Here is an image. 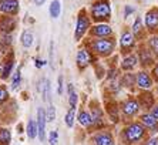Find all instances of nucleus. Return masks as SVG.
I'll list each match as a JSON object with an SVG mask.
<instances>
[{
  "instance_id": "nucleus-33",
  "label": "nucleus",
  "mask_w": 158,
  "mask_h": 145,
  "mask_svg": "<svg viewBox=\"0 0 158 145\" xmlns=\"http://www.w3.org/2000/svg\"><path fill=\"white\" fill-rule=\"evenodd\" d=\"M141 145H158V137L155 135H150L141 142Z\"/></svg>"
},
{
  "instance_id": "nucleus-32",
  "label": "nucleus",
  "mask_w": 158,
  "mask_h": 145,
  "mask_svg": "<svg viewBox=\"0 0 158 145\" xmlns=\"http://www.w3.org/2000/svg\"><path fill=\"white\" fill-rule=\"evenodd\" d=\"M46 115H47V121H54V118H56V110H54V105H53L52 102L48 104V108H47Z\"/></svg>"
},
{
  "instance_id": "nucleus-1",
  "label": "nucleus",
  "mask_w": 158,
  "mask_h": 145,
  "mask_svg": "<svg viewBox=\"0 0 158 145\" xmlns=\"http://www.w3.org/2000/svg\"><path fill=\"white\" fill-rule=\"evenodd\" d=\"M148 137V131L140 121H130L120 132V141L124 145H137Z\"/></svg>"
},
{
  "instance_id": "nucleus-13",
  "label": "nucleus",
  "mask_w": 158,
  "mask_h": 145,
  "mask_svg": "<svg viewBox=\"0 0 158 145\" xmlns=\"http://www.w3.org/2000/svg\"><path fill=\"white\" fill-rule=\"evenodd\" d=\"M138 121L143 124L144 127L147 128L148 134L155 135L158 134V120L155 117H152L150 113H143L138 115Z\"/></svg>"
},
{
  "instance_id": "nucleus-38",
  "label": "nucleus",
  "mask_w": 158,
  "mask_h": 145,
  "mask_svg": "<svg viewBox=\"0 0 158 145\" xmlns=\"http://www.w3.org/2000/svg\"><path fill=\"white\" fill-rule=\"evenodd\" d=\"M148 113H150L151 115H152V117H155V118H157V120H158V102H155V105H154V107H152V108L150 110V111H148Z\"/></svg>"
},
{
  "instance_id": "nucleus-6",
  "label": "nucleus",
  "mask_w": 158,
  "mask_h": 145,
  "mask_svg": "<svg viewBox=\"0 0 158 145\" xmlns=\"http://www.w3.org/2000/svg\"><path fill=\"white\" fill-rule=\"evenodd\" d=\"M137 56H138V61H140L141 70H151L157 63V58L154 57L152 51L148 48L145 43L140 44L137 47Z\"/></svg>"
},
{
  "instance_id": "nucleus-39",
  "label": "nucleus",
  "mask_w": 158,
  "mask_h": 145,
  "mask_svg": "<svg viewBox=\"0 0 158 145\" xmlns=\"http://www.w3.org/2000/svg\"><path fill=\"white\" fill-rule=\"evenodd\" d=\"M132 13H134V7H131V6H125V9H124V17L127 19L128 16H131Z\"/></svg>"
},
{
  "instance_id": "nucleus-3",
  "label": "nucleus",
  "mask_w": 158,
  "mask_h": 145,
  "mask_svg": "<svg viewBox=\"0 0 158 145\" xmlns=\"http://www.w3.org/2000/svg\"><path fill=\"white\" fill-rule=\"evenodd\" d=\"M88 14L94 23H108L111 19L110 0H94L90 6Z\"/></svg>"
},
{
  "instance_id": "nucleus-7",
  "label": "nucleus",
  "mask_w": 158,
  "mask_h": 145,
  "mask_svg": "<svg viewBox=\"0 0 158 145\" xmlns=\"http://www.w3.org/2000/svg\"><path fill=\"white\" fill-rule=\"evenodd\" d=\"M118 43H120V51H121L123 56L131 54L137 48V39L134 37V34H132V31L130 29L123 30Z\"/></svg>"
},
{
  "instance_id": "nucleus-28",
  "label": "nucleus",
  "mask_w": 158,
  "mask_h": 145,
  "mask_svg": "<svg viewBox=\"0 0 158 145\" xmlns=\"http://www.w3.org/2000/svg\"><path fill=\"white\" fill-rule=\"evenodd\" d=\"M13 65H15V61H13V60H9V61L3 63V71H2V76H0L3 80H6V78L10 76L11 70H13Z\"/></svg>"
},
{
  "instance_id": "nucleus-14",
  "label": "nucleus",
  "mask_w": 158,
  "mask_h": 145,
  "mask_svg": "<svg viewBox=\"0 0 158 145\" xmlns=\"http://www.w3.org/2000/svg\"><path fill=\"white\" fill-rule=\"evenodd\" d=\"M93 145H114V137L108 130H100L91 137Z\"/></svg>"
},
{
  "instance_id": "nucleus-27",
  "label": "nucleus",
  "mask_w": 158,
  "mask_h": 145,
  "mask_svg": "<svg viewBox=\"0 0 158 145\" xmlns=\"http://www.w3.org/2000/svg\"><path fill=\"white\" fill-rule=\"evenodd\" d=\"M61 13V4H60L59 0H54L52 4H50V16L53 19H57Z\"/></svg>"
},
{
  "instance_id": "nucleus-22",
  "label": "nucleus",
  "mask_w": 158,
  "mask_h": 145,
  "mask_svg": "<svg viewBox=\"0 0 158 145\" xmlns=\"http://www.w3.org/2000/svg\"><path fill=\"white\" fill-rule=\"evenodd\" d=\"M77 120H78V122H80V125H83L84 128H91L93 130V127H94L93 115L90 111H87V110H81L77 115Z\"/></svg>"
},
{
  "instance_id": "nucleus-11",
  "label": "nucleus",
  "mask_w": 158,
  "mask_h": 145,
  "mask_svg": "<svg viewBox=\"0 0 158 145\" xmlns=\"http://www.w3.org/2000/svg\"><path fill=\"white\" fill-rule=\"evenodd\" d=\"M90 113H91L93 120H94L93 130H97V131L104 130V127H106V118H104L103 110H101V107H100V104L97 101H91V104H90Z\"/></svg>"
},
{
  "instance_id": "nucleus-24",
  "label": "nucleus",
  "mask_w": 158,
  "mask_h": 145,
  "mask_svg": "<svg viewBox=\"0 0 158 145\" xmlns=\"http://www.w3.org/2000/svg\"><path fill=\"white\" fill-rule=\"evenodd\" d=\"M145 44H147L148 48L152 51V54H154V57L157 58V61H158V34H154V36H148Z\"/></svg>"
},
{
  "instance_id": "nucleus-2",
  "label": "nucleus",
  "mask_w": 158,
  "mask_h": 145,
  "mask_svg": "<svg viewBox=\"0 0 158 145\" xmlns=\"http://www.w3.org/2000/svg\"><path fill=\"white\" fill-rule=\"evenodd\" d=\"M117 41L114 37H106V39H91L88 43V48L93 51V54L97 57L107 58L115 51Z\"/></svg>"
},
{
  "instance_id": "nucleus-20",
  "label": "nucleus",
  "mask_w": 158,
  "mask_h": 145,
  "mask_svg": "<svg viewBox=\"0 0 158 145\" xmlns=\"http://www.w3.org/2000/svg\"><path fill=\"white\" fill-rule=\"evenodd\" d=\"M107 114L110 117V120L114 124H117L121 118V110H120V104H117L115 101H110L107 104Z\"/></svg>"
},
{
  "instance_id": "nucleus-25",
  "label": "nucleus",
  "mask_w": 158,
  "mask_h": 145,
  "mask_svg": "<svg viewBox=\"0 0 158 145\" xmlns=\"http://www.w3.org/2000/svg\"><path fill=\"white\" fill-rule=\"evenodd\" d=\"M78 101V97H77V93L74 90L73 84H69V104H70V108H76Z\"/></svg>"
},
{
  "instance_id": "nucleus-26",
  "label": "nucleus",
  "mask_w": 158,
  "mask_h": 145,
  "mask_svg": "<svg viewBox=\"0 0 158 145\" xmlns=\"http://www.w3.org/2000/svg\"><path fill=\"white\" fill-rule=\"evenodd\" d=\"M27 135H29V138H31V139H34V138L39 135V128H37V124L34 120H30L29 124H27Z\"/></svg>"
},
{
  "instance_id": "nucleus-41",
  "label": "nucleus",
  "mask_w": 158,
  "mask_h": 145,
  "mask_svg": "<svg viewBox=\"0 0 158 145\" xmlns=\"http://www.w3.org/2000/svg\"><path fill=\"white\" fill-rule=\"evenodd\" d=\"M44 2H46V0H34V3H36L37 6H41V4H43Z\"/></svg>"
},
{
  "instance_id": "nucleus-10",
  "label": "nucleus",
  "mask_w": 158,
  "mask_h": 145,
  "mask_svg": "<svg viewBox=\"0 0 158 145\" xmlns=\"http://www.w3.org/2000/svg\"><path fill=\"white\" fill-rule=\"evenodd\" d=\"M88 34L91 39H106V37H113L114 30L108 23H96L91 26Z\"/></svg>"
},
{
  "instance_id": "nucleus-42",
  "label": "nucleus",
  "mask_w": 158,
  "mask_h": 145,
  "mask_svg": "<svg viewBox=\"0 0 158 145\" xmlns=\"http://www.w3.org/2000/svg\"><path fill=\"white\" fill-rule=\"evenodd\" d=\"M2 71H3V64H0V76H2Z\"/></svg>"
},
{
  "instance_id": "nucleus-23",
  "label": "nucleus",
  "mask_w": 158,
  "mask_h": 145,
  "mask_svg": "<svg viewBox=\"0 0 158 145\" xmlns=\"http://www.w3.org/2000/svg\"><path fill=\"white\" fill-rule=\"evenodd\" d=\"M15 27H16V23L11 17L4 16V17L0 19V30H2L3 33H10Z\"/></svg>"
},
{
  "instance_id": "nucleus-19",
  "label": "nucleus",
  "mask_w": 158,
  "mask_h": 145,
  "mask_svg": "<svg viewBox=\"0 0 158 145\" xmlns=\"http://www.w3.org/2000/svg\"><path fill=\"white\" fill-rule=\"evenodd\" d=\"M46 122H47V115L43 108H39L37 111V128H39V138L40 141H44V132H46Z\"/></svg>"
},
{
  "instance_id": "nucleus-35",
  "label": "nucleus",
  "mask_w": 158,
  "mask_h": 145,
  "mask_svg": "<svg viewBox=\"0 0 158 145\" xmlns=\"http://www.w3.org/2000/svg\"><path fill=\"white\" fill-rule=\"evenodd\" d=\"M57 138H59L57 131H52V132L48 134V141H50L52 145H57Z\"/></svg>"
},
{
  "instance_id": "nucleus-17",
  "label": "nucleus",
  "mask_w": 158,
  "mask_h": 145,
  "mask_svg": "<svg viewBox=\"0 0 158 145\" xmlns=\"http://www.w3.org/2000/svg\"><path fill=\"white\" fill-rule=\"evenodd\" d=\"M138 65H140V61H138L137 53H131V54H127L123 57V60L120 61V70L124 72L134 71Z\"/></svg>"
},
{
  "instance_id": "nucleus-21",
  "label": "nucleus",
  "mask_w": 158,
  "mask_h": 145,
  "mask_svg": "<svg viewBox=\"0 0 158 145\" xmlns=\"http://www.w3.org/2000/svg\"><path fill=\"white\" fill-rule=\"evenodd\" d=\"M120 83H121L123 88H127V90H134L137 87L135 83V74L132 71L124 72L121 77H120Z\"/></svg>"
},
{
  "instance_id": "nucleus-12",
  "label": "nucleus",
  "mask_w": 158,
  "mask_h": 145,
  "mask_svg": "<svg viewBox=\"0 0 158 145\" xmlns=\"http://www.w3.org/2000/svg\"><path fill=\"white\" fill-rule=\"evenodd\" d=\"M93 61H94V56H93V51L90 50V48H80V50L77 51L76 63H77V67L80 71L85 70Z\"/></svg>"
},
{
  "instance_id": "nucleus-16",
  "label": "nucleus",
  "mask_w": 158,
  "mask_h": 145,
  "mask_svg": "<svg viewBox=\"0 0 158 145\" xmlns=\"http://www.w3.org/2000/svg\"><path fill=\"white\" fill-rule=\"evenodd\" d=\"M131 31L134 34V37L137 39V41H143L145 39H148V31L145 29V24H144V20L140 17V16H137L134 23L131 26Z\"/></svg>"
},
{
  "instance_id": "nucleus-36",
  "label": "nucleus",
  "mask_w": 158,
  "mask_h": 145,
  "mask_svg": "<svg viewBox=\"0 0 158 145\" xmlns=\"http://www.w3.org/2000/svg\"><path fill=\"white\" fill-rule=\"evenodd\" d=\"M9 98V93L6 90V87H0V104L4 102Z\"/></svg>"
},
{
  "instance_id": "nucleus-9",
  "label": "nucleus",
  "mask_w": 158,
  "mask_h": 145,
  "mask_svg": "<svg viewBox=\"0 0 158 145\" xmlns=\"http://www.w3.org/2000/svg\"><path fill=\"white\" fill-rule=\"evenodd\" d=\"M144 24H145V29H147L150 36L158 34V7L157 6L147 10V13L144 16Z\"/></svg>"
},
{
  "instance_id": "nucleus-18",
  "label": "nucleus",
  "mask_w": 158,
  "mask_h": 145,
  "mask_svg": "<svg viewBox=\"0 0 158 145\" xmlns=\"http://www.w3.org/2000/svg\"><path fill=\"white\" fill-rule=\"evenodd\" d=\"M19 0H0V11L4 14L15 16L19 13Z\"/></svg>"
},
{
  "instance_id": "nucleus-29",
  "label": "nucleus",
  "mask_w": 158,
  "mask_h": 145,
  "mask_svg": "<svg viewBox=\"0 0 158 145\" xmlns=\"http://www.w3.org/2000/svg\"><path fill=\"white\" fill-rule=\"evenodd\" d=\"M22 44L24 46V47H31V44H33V34L30 31H23L22 33Z\"/></svg>"
},
{
  "instance_id": "nucleus-31",
  "label": "nucleus",
  "mask_w": 158,
  "mask_h": 145,
  "mask_svg": "<svg viewBox=\"0 0 158 145\" xmlns=\"http://www.w3.org/2000/svg\"><path fill=\"white\" fill-rule=\"evenodd\" d=\"M74 118H76V108H70L69 113L66 114V124L69 128H71L74 125Z\"/></svg>"
},
{
  "instance_id": "nucleus-30",
  "label": "nucleus",
  "mask_w": 158,
  "mask_h": 145,
  "mask_svg": "<svg viewBox=\"0 0 158 145\" xmlns=\"http://www.w3.org/2000/svg\"><path fill=\"white\" fill-rule=\"evenodd\" d=\"M10 139H11L10 131H9V130H3V128H0V145H9Z\"/></svg>"
},
{
  "instance_id": "nucleus-8",
  "label": "nucleus",
  "mask_w": 158,
  "mask_h": 145,
  "mask_svg": "<svg viewBox=\"0 0 158 145\" xmlns=\"http://www.w3.org/2000/svg\"><path fill=\"white\" fill-rule=\"evenodd\" d=\"M135 83H137V88H140L141 91H150L154 87L155 80L152 74H151V71L140 70L138 72H135Z\"/></svg>"
},
{
  "instance_id": "nucleus-34",
  "label": "nucleus",
  "mask_w": 158,
  "mask_h": 145,
  "mask_svg": "<svg viewBox=\"0 0 158 145\" xmlns=\"http://www.w3.org/2000/svg\"><path fill=\"white\" fill-rule=\"evenodd\" d=\"M20 80H22V72H20V68L16 71L15 77H13V81H11V88H17L19 84H20Z\"/></svg>"
},
{
  "instance_id": "nucleus-15",
  "label": "nucleus",
  "mask_w": 158,
  "mask_h": 145,
  "mask_svg": "<svg viewBox=\"0 0 158 145\" xmlns=\"http://www.w3.org/2000/svg\"><path fill=\"white\" fill-rule=\"evenodd\" d=\"M137 100L140 102L141 105V110H144V113H148L152 107L155 105V97H154V93L150 91H141L140 94L137 95Z\"/></svg>"
},
{
  "instance_id": "nucleus-40",
  "label": "nucleus",
  "mask_w": 158,
  "mask_h": 145,
  "mask_svg": "<svg viewBox=\"0 0 158 145\" xmlns=\"http://www.w3.org/2000/svg\"><path fill=\"white\" fill-rule=\"evenodd\" d=\"M57 93L59 94H63V77H59V88H57Z\"/></svg>"
},
{
  "instance_id": "nucleus-4",
  "label": "nucleus",
  "mask_w": 158,
  "mask_h": 145,
  "mask_svg": "<svg viewBox=\"0 0 158 145\" xmlns=\"http://www.w3.org/2000/svg\"><path fill=\"white\" fill-rule=\"evenodd\" d=\"M120 110H121L123 118L130 122L132 118H135V117L140 115L141 105L135 97H128L120 102Z\"/></svg>"
},
{
  "instance_id": "nucleus-37",
  "label": "nucleus",
  "mask_w": 158,
  "mask_h": 145,
  "mask_svg": "<svg viewBox=\"0 0 158 145\" xmlns=\"http://www.w3.org/2000/svg\"><path fill=\"white\" fill-rule=\"evenodd\" d=\"M151 74H152V77H154L155 83H158V61L155 63V65L151 68Z\"/></svg>"
},
{
  "instance_id": "nucleus-5",
  "label": "nucleus",
  "mask_w": 158,
  "mask_h": 145,
  "mask_svg": "<svg viewBox=\"0 0 158 145\" xmlns=\"http://www.w3.org/2000/svg\"><path fill=\"white\" fill-rule=\"evenodd\" d=\"M91 17L90 14H87V10L85 9H81L78 11L77 16V22H76V30H74V39L76 41H80L83 37L90 31L91 29Z\"/></svg>"
}]
</instances>
